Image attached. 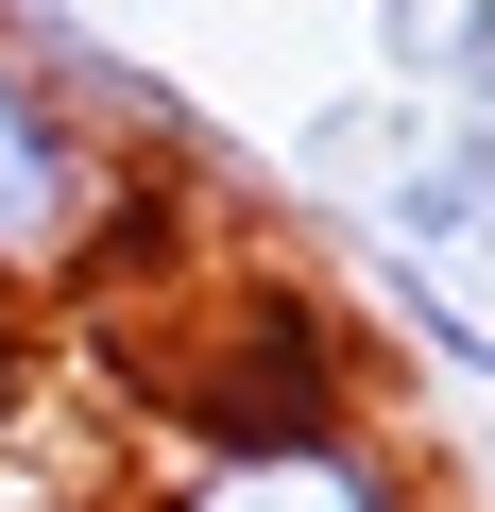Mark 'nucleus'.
Masks as SVG:
<instances>
[{
    "label": "nucleus",
    "instance_id": "nucleus-3",
    "mask_svg": "<svg viewBox=\"0 0 495 512\" xmlns=\"http://www.w3.org/2000/svg\"><path fill=\"white\" fill-rule=\"evenodd\" d=\"M376 52L444 103H495V0H376Z\"/></svg>",
    "mask_w": 495,
    "mask_h": 512
},
{
    "label": "nucleus",
    "instance_id": "nucleus-2",
    "mask_svg": "<svg viewBox=\"0 0 495 512\" xmlns=\"http://www.w3.org/2000/svg\"><path fill=\"white\" fill-rule=\"evenodd\" d=\"M154 512H427L393 478L376 427H308V444H188Z\"/></svg>",
    "mask_w": 495,
    "mask_h": 512
},
{
    "label": "nucleus",
    "instance_id": "nucleus-1",
    "mask_svg": "<svg viewBox=\"0 0 495 512\" xmlns=\"http://www.w3.org/2000/svg\"><path fill=\"white\" fill-rule=\"evenodd\" d=\"M137 222V171H120V137L69 103V69L0 18V291H69V274H103V239Z\"/></svg>",
    "mask_w": 495,
    "mask_h": 512
}]
</instances>
